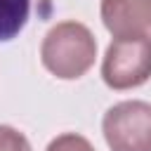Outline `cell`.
Returning <instances> with one entry per match:
<instances>
[{"mask_svg":"<svg viewBox=\"0 0 151 151\" xmlns=\"http://www.w3.org/2000/svg\"><path fill=\"white\" fill-rule=\"evenodd\" d=\"M94 57L97 40L92 31L80 21H59L40 42L42 66L61 80L83 78L94 66Z\"/></svg>","mask_w":151,"mask_h":151,"instance_id":"obj_1","label":"cell"},{"mask_svg":"<svg viewBox=\"0 0 151 151\" xmlns=\"http://www.w3.org/2000/svg\"><path fill=\"white\" fill-rule=\"evenodd\" d=\"M111 151H151V104L127 99L113 104L101 118Z\"/></svg>","mask_w":151,"mask_h":151,"instance_id":"obj_2","label":"cell"},{"mask_svg":"<svg viewBox=\"0 0 151 151\" xmlns=\"http://www.w3.org/2000/svg\"><path fill=\"white\" fill-rule=\"evenodd\" d=\"M101 78L111 90H132L151 78V40L113 38L101 61Z\"/></svg>","mask_w":151,"mask_h":151,"instance_id":"obj_3","label":"cell"},{"mask_svg":"<svg viewBox=\"0 0 151 151\" xmlns=\"http://www.w3.org/2000/svg\"><path fill=\"white\" fill-rule=\"evenodd\" d=\"M99 14L113 38L151 40V0H101Z\"/></svg>","mask_w":151,"mask_h":151,"instance_id":"obj_4","label":"cell"},{"mask_svg":"<svg viewBox=\"0 0 151 151\" xmlns=\"http://www.w3.org/2000/svg\"><path fill=\"white\" fill-rule=\"evenodd\" d=\"M31 0H0V42H7L21 33L28 21Z\"/></svg>","mask_w":151,"mask_h":151,"instance_id":"obj_5","label":"cell"},{"mask_svg":"<svg viewBox=\"0 0 151 151\" xmlns=\"http://www.w3.org/2000/svg\"><path fill=\"white\" fill-rule=\"evenodd\" d=\"M45 151H94V146L83 137V134H76V132H64L59 137H54Z\"/></svg>","mask_w":151,"mask_h":151,"instance_id":"obj_6","label":"cell"},{"mask_svg":"<svg viewBox=\"0 0 151 151\" xmlns=\"http://www.w3.org/2000/svg\"><path fill=\"white\" fill-rule=\"evenodd\" d=\"M0 151H33V149L24 132L9 125H0Z\"/></svg>","mask_w":151,"mask_h":151,"instance_id":"obj_7","label":"cell"}]
</instances>
